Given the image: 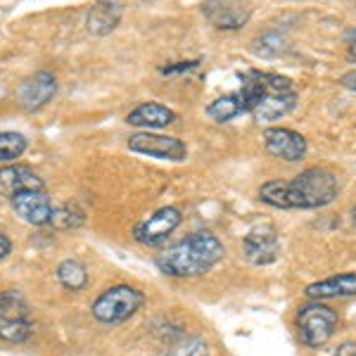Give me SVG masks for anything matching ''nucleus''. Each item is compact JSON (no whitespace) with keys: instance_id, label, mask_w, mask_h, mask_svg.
<instances>
[{"instance_id":"3","label":"nucleus","mask_w":356,"mask_h":356,"mask_svg":"<svg viewBox=\"0 0 356 356\" xmlns=\"http://www.w3.org/2000/svg\"><path fill=\"white\" fill-rule=\"evenodd\" d=\"M143 304H145V292L143 290L131 288V285H114V288L100 292L95 297L90 314H93L97 323L117 325L140 312Z\"/></svg>"},{"instance_id":"15","label":"nucleus","mask_w":356,"mask_h":356,"mask_svg":"<svg viewBox=\"0 0 356 356\" xmlns=\"http://www.w3.org/2000/svg\"><path fill=\"white\" fill-rule=\"evenodd\" d=\"M176 122H178V114L174 110H169L166 105H159V102H143V105H138L136 110L126 114V124L147 131L166 129V126Z\"/></svg>"},{"instance_id":"29","label":"nucleus","mask_w":356,"mask_h":356,"mask_svg":"<svg viewBox=\"0 0 356 356\" xmlns=\"http://www.w3.org/2000/svg\"><path fill=\"white\" fill-rule=\"evenodd\" d=\"M352 221H354V226H356V207L352 209Z\"/></svg>"},{"instance_id":"25","label":"nucleus","mask_w":356,"mask_h":356,"mask_svg":"<svg viewBox=\"0 0 356 356\" xmlns=\"http://www.w3.org/2000/svg\"><path fill=\"white\" fill-rule=\"evenodd\" d=\"M332 356H356V342L354 340L342 342L340 347L335 349V354H332Z\"/></svg>"},{"instance_id":"10","label":"nucleus","mask_w":356,"mask_h":356,"mask_svg":"<svg viewBox=\"0 0 356 356\" xmlns=\"http://www.w3.org/2000/svg\"><path fill=\"white\" fill-rule=\"evenodd\" d=\"M57 93V79L50 72H36L31 76H26L17 88V102L22 105V110L26 112H38L48 105Z\"/></svg>"},{"instance_id":"9","label":"nucleus","mask_w":356,"mask_h":356,"mask_svg":"<svg viewBox=\"0 0 356 356\" xmlns=\"http://www.w3.org/2000/svg\"><path fill=\"white\" fill-rule=\"evenodd\" d=\"M243 257L252 266H268L280 257V238L273 226H257L243 238Z\"/></svg>"},{"instance_id":"27","label":"nucleus","mask_w":356,"mask_h":356,"mask_svg":"<svg viewBox=\"0 0 356 356\" xmlns=\"http://www.w3.org/2000/svg\"><path fill=\"white\" fill-rule=\"evenodd\" d=\"M340 83H342L347 90H356V69H352V72H347V74H342V76H340Z\"/></svg>"},{"instance_id":"11","label":"nucleus","mask_w":356,"mask_h":356,"mask_svg":"<svg viewBox=\"0 0 356 356\" xmlns=\"http://www.w3.org/2000/svg\"><path fill=\"white\" fill-rule=\"evenodd\" d=\"M13 211L29 226H48L50 216H53V200H50L48 191H24L17 193L13 200Z\"/></svg>"},{"instance_id":"2","label":"nucleus","mask_w":356,"mask_h":356,"mask_svg":"<svg viewBox=\"0 0 356 356\" xmlns=\"http://www.w3.org/2000/svg\"><path fill=\"white\" fill-rule=\"evenodd\" d=\"M223 254H226V247L214 233L195 231L157 254L154 266L169 278H200L209 273L223 259Z\"/></svg>"},{"instance_id":"12","label":"nucleus","mask_w":356,"mask_h":356,"mask_svg":"<svg viewBox=\"0 0 356 356\" xmlns=\"http://www.w3.org/2000/svg\"><path fill=\"white\" fill-rule=\"evenodd\" d=\"M264 147L268 154L283 159V162H300L307 157V138L292 129H266L264 131Z\"/></svg>"},{"instance_id":"20","label":"nucleus","mask_w":356,"mask_h":356,"mask_svg":"<svg viewBox=\"0 0 356 356\" xmlns=\"http://www.w3.org/2000/svg\"><path fill=\"white\" fill-rule=\"evenodd\" d=\"M288 45H290V41L285 38V33L266 31L252 41V53H254L257 57H266V60H271V57L283 55L285 50H288Z\"/></svg>"},{"instance_id":"21","label":"nucleus","mask_w":356,"mask_h":356,"mask_svg":"<svg viewBox=\"0 0 356 356\" xmlns=\"http://www.w3.org/2000/svg\"><path fill=\"white\" fill-rule=\"evenodd\" d=\"M86 223V211L76 204H60L53 209L50 216V228L55 231H74V228H81Z\"/></svg>"},{"instance_id":"4","label":"nucleus","mask_w":356,"mask_h":356,"mask_svg":"<svg viewBox=\"0 0 356 356\" xmlns=\"http://www.w3.org/2000/svg\"><path fill=\"white\" fill-rule=\"evenodd\" d=\"M337 323H340V316L335 309L321 302H309L297 312V337L307 347L318 349L330 342V337L337 330Z\"/></svg>"},{"instance_id":"23","label":"nucleus","mask_w":356,"mask_h":356,"mask_svg":"<svg viewBox=\"0 0 356 356\" xmlns=\"http://www.w3.org/2000/svg\"><path fill=\"white\" fill-rule=\"evenodd\" d=\"M162 356H209V344L202 337H186L181 335L176 342L166 347Z\"/></svg>"},{"instance_id":"7","label":"nucleus","mask_w":356,"mask_h":356,"mask_svg":"<svg viewBox=\"0 0 356 356\" xmlns=\"http://www.w3.org/2000/svg\"><path fill=\"white\" fill-rule=\"evenodd\" d=\"M181 221H183L181 209H176V207H162V209L152 211L147 219L136 223L134 240L138 245L157 247L171 238V233L181 226Z\"/></svg>"},{"instance_id":"26","label":"nucleus","mask_w":356,"mask_h":356,"mask_svg":"<svg viewBox=\"0 0 356 356\" xmlns=\"http://www.w3.org/2000/svg\"><path fill=\"white\" fill-rule=\"evenodd\" d=\"M10 252H13V240H10L5 233H0V261L8 259Z\"/></svg>"},{"instance_id":"28","label":"nucleus","mask_w":356,"mask_h":356,"mask_svg":"<svg viewBox=\"0 0 356 356\" xmlns=\"http://www.w3.org/2000/svg\"><path fill=\"white\" fill-rule=\"evenodd\" d=\"M349 60H356V31L349 33V48H347Z\"/></svg>"},{"instance_id":"16","label":"nucleus","mask_w":356,"mask_h":356,"mask_svg":"<svg viewBox=\"0 0 356 356\" xmlns=\"http://www.w3.org/2000/svg\"><path fill=\"white\" fill-rule=\"evenodd\" d=\"M122 15H124V8L119 0H100V3H95L93 8L88 10L86 29H88V33H93V36H107V33H112L114 29L119 26Z\"/></svg>"},{"instance_id":"19","label":"nucleus","mask_w":356,"mask_h":356,"mask_svg":"<svg viewBox=\"0 0 356 356\" xmlns=\"http://www.w3.org/2000/svg\"><path fill=\"white\" fill-rule=\"evenodd\" d=\"M55 278L69 292H81L88 285V271L79 259H65L55 268Z\"/></svg>"},{"instance_id":"1","label":"nucleus","mask_w":356,"mask_h":356,"mask_svg":"<svg viewBox=\"0 0 356 356\" xmlns=\"http://www.w3.org/2000/svg\"><path fill=\"white\" fill-rule=\"evenodd\" d=\"M340 181L328 169H304L292 181H266L259 188V200L275 209H321L335 202Z\"/></svg>"},{"instance_id":"24","label":"nucleus","mask_w":356,"mask_h":356,"mask_svg":"<svg viewBox=\"0 0 356 356\" xmlns=\"http://www.w3.org/2000/svg\"><path fill=\"white\" fill-rule=\"evenodd\" d=\"M197 65H200L197 60H193V62H174V65H169V67H162L159 72H162V74H183V72H191V69H195Z\"/></svg>"},{"instance_id":"14","label":"nucleus","mask_w":356,"mask_h":356,"mask_svg":"<svg viewBox=\"0 0 356 356\" xmlns=\"http://www.w3.org/2000/svg\"><path fill=\"white\" fill-rule=\"evenodd\" d=\"M304 295L314 302L337 300V297H356V271L337 273V275H330V278L316 280V283L307 285Z\"/></svg>"},{"instance_id":"17","label":"nucleus","mask_w":356,"mask_h":356,"mask_svg":"<svg viewBox=\"0 0 356 356\" xmlns=\"http://www.w3.org/2000/svg\"><path fill=\"white\" fill-rule=\"evenodd\" d=\"M297 107V93H268L261 97V102L254 107L252 117L257 124H273L278 119L288 117V114Z\"/></svg>"},{"instance_id":"18","label":"nucleus","mask_w":356,"mask_h":356,"mask_svg":"<svg viewBox=\"0 0 356 356\" xmlns=\"http://www.w3.org/2000/svg\"><path fill=\"white\" fill-rule=\"evenodd\" d=\"M247 112H250V105H247L245 95L240 93V90L216 97V100L207 107V117L216 124H226V122H231V119L240 117V114H247Z\"/></svg>"},{"instance_id":"5","label":"nucleus","mask_w":356,"mask_h":356,"mask_svg":"<svg viewBox=\"0 0 356 356\" xmlns=\"http://www.w3.org/2000/svg\"><path fill=\"white\" fill-rule=\"evenodd\" d=\"M33 335L31 309L22 292L5 290L0 292V340L5 342H26Z\"/></svg>"},{"instance_id":"8","label":"nucleus","mask_w":356,"mask_h":356,"mask_svg":"<svg viewBox=\"0 0 356 356\" xmlns=\"http://www.w3.org/2000/svg\"><path fill=\"white\" fill-rule=\"evenodd\" d=\"M202 15L219 31H238L252 17V10L245 0H204Z\"/></svg>"},{"instance_id":"6","label":"nucleus","mask_w":356,"mask_h":356,"mask_svg":"<svg viewBox=\"0 0 356 356\" xmlns=\"http://www.w3.org/2000/svg\"><path fill=\"white\" fill-rule=\"evenodd\" d=\"M131 152L145 154L152 159H164V162H186L188 145L174 136L152 134V131H140L126 140Z\"/></svg>"},{"instance_id":"22","label":"nucleus","mask_w":356,"mask_h":356,"mask_svg":"<svg viewBox=\"0 0 356 356\" xmlns=\"http://www.w3.org/2000/svg\"><path fill=\"white\" fill-rule=\"evenodd\" d=\"M29 140L15 131H0V164H10L26 152Z\"/></svg>"},{"instance_id":"13","label":"nucleus","mask_w":356,"mask_h":356,"mask_svg":"<svg viewBox=\"0 0 356 356\" xmlns=\"http://www.w3.org/2000/svg\"><path fill=\"white\" fill-rule=\"evenodd\" d=\"M24 191H45L43 178L24 164L0 166V197L13 200L17 193Z\"/></svg>"}]
</instances>
